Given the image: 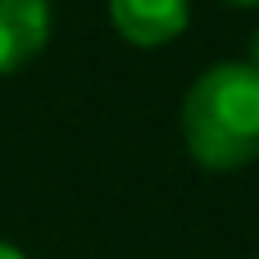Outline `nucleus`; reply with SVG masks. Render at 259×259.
Listing matches in <instances>:
<instances>
[{
	"label": "nucleus",
	"instance_id": "obj_1",
	"mask_svg": "<svg viewBox=\"0 0 259 259\" xmlns=\"http://www.w3.org/2000/svg\"><path fill=\"white\" fill-rule=\"evenodd\" d=\"M182 146L209 173H237L259 159V73L246 59L209 64L182 96Z\"/></svg>",
	"mask_w": 259,
	"mask_h": 259
},
{
	"label": "nucleus",
	"instance_id": "obj_4",
	"mask_svg": "<svg viewBox=\"0 0 259 259\" xmlns=\"http://www.w3.org/2000/svg\"><path fill=\"white\" fill-rule=\"evenodd\" d=\"M246 64L259 73V27H255V36H250V59H246Z\"/></svg>",
	"mask_w": 259,
	"mask_h": 259
},
{
	"label": "nucleus",
	"instance_id": "obj_3",
	"mask_svg": "<svg viewBox=\"0 0 259 259\" xmlns=\"http://www.w3.org/2000/svg\"><path fill=\"white\" fill-rule=\"evenodd\" d=\"M50 0H0V77L27 68L50 41Z\"/></svg>",
	"mask_w": 259,
	"mask_h": 259
},
{
	"label": "nucleus",
	"instance_id": "obj_5",
	"mask_svg": "<svg viewBox=\"0 0 259 259\" xmlns=\"http://www.w3.org/2000/svg\"><path fill=\"white\" fill-rule=\"evenodd\" d=\"M0 259H27L18 246H9V241H0Z\"/></svg>",
	"mask_w": 259,
	"mask_h": 259
},
{
	"label": "nucleus",
	"instance_id": "obj_2",
	"mask_svg": "<svg viewBox=\"0 0 259 259\" xmlns=\"http://www.w3.org/2000/svg\"><path fill=\"white\" fill-rule=\"evenodd\" d=\"M105 5L114 32L141 50L173 46L191 23V0H105Z\"/></svg>",
	"mask_w": 259,
	"mask_h": 259
},
{
	"label": "nucleus",
	"instance_id": "obj_6",
	"mask_svg": "<svg viewBox=\"0 0 259 259\" xmlns=\"http://www.w3.org/2000/svg\"><path fill=\"white\" fill-rule=\"evenodd\" d=\"M228 5H241V9H259V0H228Z\"/></svg>",
	"mask_w": 259,
	"mask_h": 259
}]
</instances>
